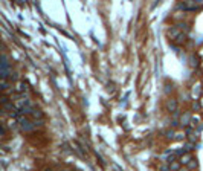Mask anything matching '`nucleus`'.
Listing matches in <instances>:
<instances>
[{
    "instance_id": "obj_3",
    "label": "nucleus",
    "mask_w": 203,
    "mask_h": 171,
    "mask_svg": "<svg viewBox=\"0 0 203 171\" xmlns=\"http://www.w3.org/2000/svg\"><path fill=\"white\" fill-rule=\"evenodd\" d=\"M165 105H166V109H168L170 112H176V110H177V102H176V100H173V98L166 101Z\"/></svg>"
},
{
    "instance_id": "obj_6",
    "label": "nucleus",
    "mask_w": 203,
    "mask_h": 171,
    "mask_svg": "<svg viewBox=\"0 0 203 171\" xmlns=\"http://www.w3.org/2000/svg\"><path fill=\"white\" fill-rule=\"evenodd\" d=\"M199 95H200V84H197V86L192 87V96H194V98H199Z\"/></svg>"
},
{
    "instance_id": "obj_4",
    "label": "nucleus",
    "mask_w": 203,
    "mask_h": 171,
    "mask_svg": "<svg viewBox=\"0 0 203 171\" xmlns=\"http://www.w3.org/2000/svg\"><path fill=\"white\" fill-rule=\"evenodd\" d=\"M191 160H192V156H191V154H188V153H186V154H183V156L180 157V160H179V162H180L182 165H188Z\"/></svg>"
},
{
    "instance_id": "obj_10",
    "label": "nucleus",
    "mask_w": 203,
    "mask_h": 171,
    "mask_svg": "<svg viewBox=\"0 0 203 171\" xmlns=\"http://www.w3.org/2000/svg\"><path fill=\"white\" fill-rule=\"evenodd\" d=\"M46 171H52V170H50V168H48V170H46Z\"/></svg>"
},
{
    "instance_id": "obj_9",
    "label": "nucleus",
    "mask_w": 203,
    "mask_h": 171,
    "mask_svg": "<svg viewBox=\"0 0 203 171\" xmlns=\"http://www.w3.org/2000/svg\"><path fill=\"white\" fill-rule=\"evenodd\" d=\"M183 138H185L183 133H176V139H183Z\"/></svg>"
},
{
    "instance_id": "obj_8",
    "label": "nucleus",
    "mask_w": 203,
    "mask_h": 171,
    "mask_svg": "<svg viewBox=\"0 0 203 171\" xmlns=\"http://www.w3.org/2000/svg\"><path fill=\"white\" fill-rule=\"evenodd\" d=\"M188 168L189 170H194V168H197V162H196V159H192L189 164H188Z\"/></svg>"
},
{
    "instance_id": "obj_1",
    "label": "nucleus",
    "mask_w": 203,
    "mask_h": 171,
    "mask_svg": "<svg viewBox=\"0 0 203 171\" xmlns=\"http://www.w3.org/2000/svg\"><path fill=\"white\" fill-rule=\"evenodd\" d=\"M19 122H20V127H22L23 131H31L35 125H37V122H32L29 118H26V116H22V118L19 119Z\"/></svg>"
},
{
    "instance_id": "obj_2",
    "label": "nucleus",
    "mask_w": 203,
    "mask_h": 171,
    "mask_svg": "<svg viewBox=\"0 0 203 171\" xmlns=\"http://www.w3.org/2000/svg\"><path fill=\"white\" fill-rule=\"evenodd\" d=\"M182 34H183V32H182V31H180V29L177 28V26H174V28H171V29L168 31V35L171 37V40H174V41L177 40V38L180 37Z\"/></svg>"
},
{
    "instance_id": "obj_5",
    "label": "nucleus",
    "mask_w": 203,
    "mask_h": 171,
    "mask_svg": "<svg viewBox=\"0 0 203 171\" xmlns=\"http://www.w3.org/2000/svg\"><path fill=\"white\" fill-rule=\"evenodd\" d=\"M189 121H191V115H189V113H185V115L182 116V118H180L182 125H188V124H191Z\"/></svg>"
},
{
    "instance_id": "obj_7",
    "label": "nucleus",
    "mask_w": 203,
    "mask_h": 171,
    "mask_svg": "<svg viewBox=\"0 0 203 171\" xmlns=\"http://www.w3.org/2000/svg\"><path fill=\"white\" fill-rule=\"evenodd\" d=\"M170 168L173 171H179L180 170V162H173V164H170Z\"/></svg>"
}]
</instances>
